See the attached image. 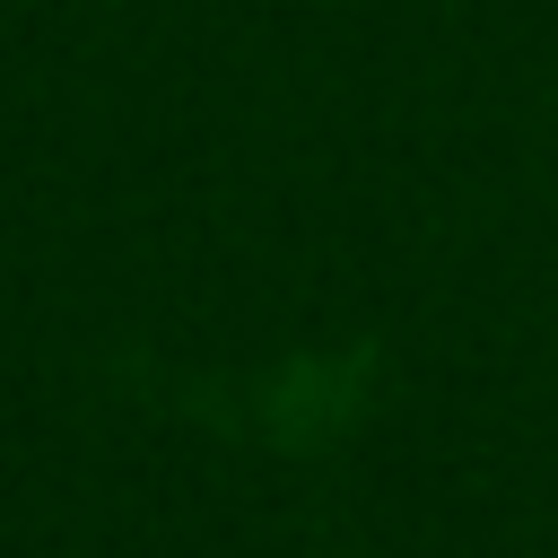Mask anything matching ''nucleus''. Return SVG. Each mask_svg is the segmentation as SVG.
<instances>
[]
</instances>
